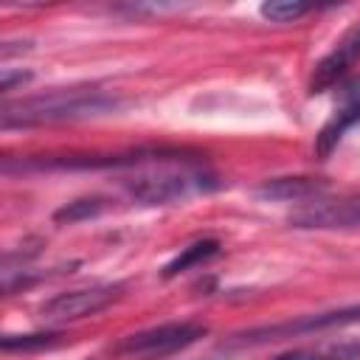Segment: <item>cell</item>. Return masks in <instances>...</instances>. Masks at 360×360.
<instances>
[{
  "label": "cell",
  "instance_id": "1",
  "mask_svg": "<svg viewBox=\"0 0 360 360\" xmlns=\"http://www.w3.org/2000/svg\"><path fill=\"white\" fill-rule=\"evenodd\" d=\"M124 107V96L98 84H73V87H51L45 93L22 96L17 101H6L0 121L3 129L14 127H42L62 121H84L118 112Z\"/></svg>",
  "mask_w": 360,
  "mask_h": 360
},
{
  "label": "cell",
  "instance_id": "2",
  "mask_svg": "<svg viewBox=\"0 0 360 360\" xmlns=\"http://www.w3.org/2000/svg\"><path fill=\"white\" fill-rule=\"evenodd\" d=\"M129 200L141 205H172L197 194H208L219 188V177L202 163L174 152L172 158L141 166L132 177L121 180Z\"/></svg>",
  "mask_w": 360,
  "mask_h": 360
},
{
  "label": "cell",
  "instance_id": "3",
  "mask_svg": "<svg viewBox=\"0 0 360 360\" xmlns=\"http://www.w3.org/2000/svg\"><path fill=\"white\" fill-rule=\"evenodd\" d=\"M208 335V326L200 321H166L141 332H132L115 343V354L129 360H163Z\"/></svg>",
  "mask_w": 360,
  "mask_h": 360
},
{
  "label": "cell",
  "instance_id": "4",
  "mask_svg": "<svg viewBox=\"0 0 360 360\" xmlns=\"http://www.w3.org/2000/svg\"><path fill=\"white\" fill-rule=\"evenodd\" d=\"M360 323V304L338 307V309H323L312 315H301L295 321H281V323H267V326H253L239 335H233V343H270V340H287V338H301L312 332H326V329H343Z\"/></svg>",
  "mask_w": 360,
  "mask_h": 360
},
{
  "label": "cell",
  "instance_id": "5",
  "mask_svg": "<svg viewBox=\"0 0 360 360\" xmlns=\"http://www.w3.org/2000/svg\"><path fill=\"white\" fill-rule=\"evenodd\" d=\"M124 295V284H90V287H76L68 292H56L53 298L39 304V315L48 323H68L79 321L87 315H96L107 309L112 301Z\"/></svg>",
  "mask_w": 360,
  "mask_h": 360
},
{
  "label": "cell",
  "instance_id": "6",
  "mask_svg": "<svg viewBox=\"0 0 360 360\" xmlns=\"http://www.w3.org/2000/svg\"><path fill=\"white\" fill-rule=\"evenodd\" d=\"M290 225L301 231H357L360 228V194L315 197L290 214Z\"/></svg>",
  "mask_w": 360,
  "mask_h": 360
},
{
  "label": "cell",
  "instance_id": "7",
  "mask_svg": "<svg viewBox=\"0 0 360 360\" xmlns=\"http://www.w3.org/2000/svg\"><path fill=\"white\" fill-rule=\"evenodd\" d=\"M338 96H340V101H338L335 112L329 115V121L321 127V132L315 138V155H318V160H326L338 149V143L343 141V135L354 124H360V76H354L346 84H340Z\"/></svg>",
  "mask_w": 360,
  "mask_h": 360
},
{
  "label": "cell",
  "instance_id": "8",
  "mask_svg": "<svg viewBox=\"0 0 360 360\" xmlns=\"http://www.w3.org/2000/svg\"><path fill=\"white\" fill-rule=\"evenodd\" d=\"M357 59H360V22L354 28H349L340 37V42L315 65V70L309 76V93H323L332 84H338V79L346 76Z\"/></svg>",
  "mask_w": 360,
  "mask_h": 360
},
{
  "label": "cell",
  "instance_id": "9",
  "mask_svg": "<svg viewBox=\"0 0 360 360\" xmlns=\"http://www.w3.org/2000/svg\"><path fill=\"white\" fill-rule=\"evenodd\" d=\"M326 183L321 177H273L256 186V197L273 200V202H309L321 197Z\"/></svg>",
  "mask_w": 360,
  "mask_h": 360
},
{
  "label": "cell",
  "instance_id": "10",
  "mask_svg": "<svg viewBox=\"0 0 360 360\" xmlns=\"http://www.w3.org/2000/svg\"><path fill=\"white\" fill-rule=\"evenodd\" d=\"M273 360H360V338H349L340 343H326L318 349H295L278 354Z\"/></svg>",
  "mask_w": 360,
  "mask_h": 360
},
{
  "label": "cell",
  "instance_id": "11",
  "mask_svg": "<svg viewBox=\"0 0 360 360\" xmlns=\"http://www.w3.org/2000/svg\"><path fill=\"white\" fill-rule=\"evenodd\" d=\"M217 253H219V242H217V239H197V242H191L188 248H183V250L163 267V276L172 278V276H177V273H186V270H191V267H197V264L214 259Z\"/></svg>",
  "mask_w": 360,
  "mask_h": 360
},
{
  "label": "cell",
  "instance_id": "12",
  "mask_svg": "<svg viewBox=\"0 0 360 360\" xmlns=\"http://www.w3.org/2000/svg\"><path fill=\"white\" fill-rule=\"evenodd\" d=\"M312 6L307 3H290V0H273V3H262L259 6V14L264 20H273V22H295L298 17L309 14Z\"/></svg>",
  "mask_w": 360,
  "mask_h": 360
},
{
  "label": "cell",
  "instance_id": "13",
  "mask_svg": "<svg viewBox=\"0 0 360 360\" xmlns=\"http://www.w3.org/2000/svg\"><path fill=\"white\" fill-rule=\"evenodd\" d=\"M101 208H104V197H82V200H73V202L62 205L53 214V219L56 222H79V219L96 217Z\"/></svg>",
  "mask_w": 360,
  "mask_h": 360
},
{
  "label": "cell",
  "instance_id": "14",
  "mask_svg": "<svg viewBox=\"0 0 360 360\" xmlns=\"http://www.w3.org/2000/svg\"><path fill=\"white\" fill-rule=\"evenodd\" d=\"M62 338V332H39V335H6L3 338V352H14V349H37V346H51Z\"/></svg>",
  "mask_w": 360,
  "mask_h": 360
},
{
  "label": "cell",
  "instance_id": "15",
  "mask_svg": "<svg viewBox=\"0 0 360 360\" xmlns=\"http://www.w3.org/2000/svg\"><path fill=\"white\" fill-rule=\"evenodd\" d=\"M28 79H31V73H22V70H20V73H11V68H3V82H0V90L8 96V93L17 87V84L22 87Z\"/></svg>",
  "mask_w": 360,
  "mask_h": 360
}]
</instances>
